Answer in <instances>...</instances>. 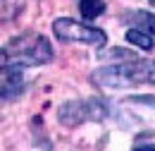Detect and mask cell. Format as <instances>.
Here are the masks:
<instances>
[{
  "mask_svg": "<svg viewBox=\"0 0 155 151\" xmlns=\"http://www.w3.org/2000/svg\"><path fill=\"white\" fill-rule=\"evenodd\" d=\"M91 79L103 89H124L134 84H155V60L131 58L129 62L122 60L115 65L96 70Z\"/></svg>",
  "mask_w": 155,
  "mask_h": 151,
  "instance_id": "6da1fadb",
  "label": "cell"
},
{
  "mask_svg": "<svg viewBox=\"0 0 155 151\" xmlns=\"http://www.w3.org/2000/svg\"><path fill=\"white\" fill-rule=\"evenodd\" d=\"M53 60V46L45 36L36 31H24L12 36L2 46V62L21 65V67H38Z\"/></svg>",
  "mask_w": 155,
  "mask_h": 151,
  "instance_id": "7a4b0ae2",
  "label": "cell"
},
{
  "mask_svg": "<svg viewBox=\"0 0 155 151\" xmlns=\"http://www.w3.org/2000/svg\"><path fill=\"white\" fill-rule=\"evenodd\" d=\"M53 34L62 43H84V46H103L107 43V34L98 26L81 24L77 19L58 17L53 22Z\"/></svg>",
  "mask_w": 155,
  "mask_h": 151,
  "instance_id": "3957f363",
  "label": "cell"
},
{
  "mask_svg": "<svg viewBox=\"0 0 155 151\" xmlns=\"http://www.w3.org/2000/svg\"><path fill=\"white\" fill-rule=\"evenodd\" d=\"M110 113V108L100 101V98H79V101H67L60 108V122L64 127H77L81 122H100Z\"/></svg>",
  "mask_w": 155,
  "mask_h": 151,
  "instance_id": "277c9868",
  "label": "cell"
},
{
  "mask_svg": "<svg viewBox=\"0 0 155 151\" xmlns=\"http://www.w3.org/2000/svg\"><path fill=\"white\" fill-rule=\"evenodd\" d=\"M0 94L2 101H17L24 94V75H21V65H10L2 62V75H0Z\"/></svg>",
  "mask_w": 155,
  "mask_h": 151,
  "instance_id": "5b68a950",
  "label": "cell"
},
{
  "mask_svg": "<svg viewBox=\"0 0 155 151\" xmlns=\"http://www.w3.org/2000/svg\"><path fill=\"white\" fill-rule=\"evenodd\" d=\"M127 19H129V24H134L136 29H143V31H148V34L155 36V15H150V12H129Z\"/></svg>",
  "mask_w": 155,
  "mask_h": 151,
  "instance_id": "8992f818",
  "label": "cell"
},
{
  "mask_svg": "<svg viewBox=\"0 0 155 151\" xmlns=\"http://www.w3.org/2000/svg\"><path fill=\"white\" fill-rule=\"evenodd\" d=\"M127 41L134 43V46H138V48H143V51H153L155 48L153 34H148V31H143V29H136V26H131V29L127 31Z\"/></svg>",
  "mask_w": 155,
  "mask_h": 151,
  "instance_id": "52a82bcc",
  "label": "cell"
},
{
  "mask_svg": "<svg viewBox=\"0 0 155 151\" xmlns=\"http://www.w3.org/2000/svg\"><path fill=\"white\" fill-rule=\"evenodd\" d=\"M79 12L84 19H96L105 12V0H79Z\"/></svg>",
  "mask_w": 155,
  "mask_h": 151,
  "instance_id": "ba28073f",
  "label": "cell"
},
{
  "mask_svg": "<svg viewBox=\"0 0 155 151\" xmlns=\"http://www.w3.org/2000/svg\"><path fill=\"white\" fill-rule=\"evenodd\" d=\"M134 151H155V144H146V146H141V144H136Z\"/></svg>",
  "mask_w": 155,
  "mask_h": 151,
  "instance_id": "9c48e42d",
  "label": "cell"
},
{
  "mask_svg": "<svg viewBox=\"0 0 155 151\" xmlns=\"http://www.w3.org/2000/svg\"><path fill=\"white\" fill-rule=\"evenodd\" d=\"M148 2H150V5H155V0H148Z\"/></svg>",
  "mask_w": 155,
  "mask_h": 151,
  "instance_id": "30bf717a",
  "label": "cell"
}]
</instances>
